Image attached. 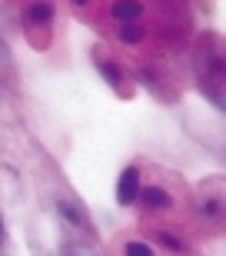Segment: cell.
<instances>
[{"label":"cell","mask_w":226,"mask_h":256,"mask_svg":"<svg viewBox=\"0 0 226 256\" xmlns=\"http://www.w3.org/2000/svg\"><path fill=\"white\" fill-rule=\"evenodd\" d=\"M136 193H140V173L133 170V166H126L120 173V183H116V203L120 206H130L133 200H136Z\"/></svg>","instance_id":"obj_1"},{"label":"cell","mask_w":226,"mask_h":256,"mask_svg":"<svg viewBox=\"0 0 226 256\" xmlns=\"http://www.w3.org/2000/svg\"><path fill=\"white\" fill-rule=\"evenodd\" d=\"M110 14L120 20V24H133V20L140 17V4H136V0H116Z\"/></svg>","instance_id":"obj_2"},{"label":"cell","mask_w":226,"mask_h":256,"mask_svg":"<svg viewBox=\"0 0 226 256\" xmlns=\"http://www.w3.org/2000/svg\"><path fill=\"white\" fill-rule=\"evenodd\" d=\"M136 196L146 203V206H170V196L163 190H156V186H150V190H143V193H136Z\"/></svg>","instance_id":"obj_3"},{"label":"cell","mask_w":226,"mask_h":256,"mask_svg":"<svg viewBox=\"0 0 226 256\" xmlns=\"http://www.w3.org/2000/svg\"><path fill=\"white\" fill-rule=\"evenodd\" d=\"M50 17H54L50 4H34V7H30V20H34V24H47Z\"/></svg>","instance_id":"obj_4"},{"label":"cell","mask_w":226,"mask_h":256,"mask_svg":"<svg viewBox=\"0 0 226 256\" xmlns=\"http://www.w3.org/2000/svg\"><path fill=\"white\" fill-rule=\"evenodd\" d=\"M120 37H123V40H133V44H136V40L143 37V30L136 27V24H123V27H120Z\"/></svg>","instance_id":"obj_5"},{"label":"cell","mask_w":226,"mask_h":256,"mask_svg":"<svg viewBox=\"0 0 226 256\" xmlns=\"http://www.w3.org/2000/svg\"><path fill=\"white\" fill-rule=\"evenodd\" d=\"M160 240H163V246L173 250V253H180V250H183V243H180V240L173 236V233H160Z\"/></svg>","instance_id":"obj_6"},{"label":"cell","mask_w":226,"mask_h":256,"mask_svg":"<svg viewBox=\"0 0 226 256\" xmlns=\"http://www.w3.org/2000/svg\"><path fill=\"white\" fill-rule=\"evenodd\" d=\"M126 256H153L150 246H143V243H126Z\"/></svg>","instance_id":"obj_7"},{"label":"cell","mask_w":226,"mask_h":256,"mask_svg":"<svg viewBox=\"0 0 226 256\" xmlns=\"http://www.w3.org/2000/svg\"><path fill=\"white\" fill-rule=\"evenodd\" d=\"M60 213H64L66 220H74V223H80V213H76V210L70 206V203H60Z\"/></svg>","instance_id":"obj_8"},{"label":"cell","mask_w":226,"mask_h":256,"mask_svg":"<svg viewBox=\"0 0 226 256\" xmlns=\"http://www.w3.org/2000/svg\"><path fill=\"white\" fill-rule=\"evenodd\" d=\"M104 74H106V80H113V84H116V66H104Z\"/></svg>","instance_id":"obj_9"},{"label":"cell","mask_w":226,"mask_h":256,"mask_svg":"<svg viewBox=\"0 0 226 256\" xmlns=\"http://www.w3.org/2000/svg\"><path fill=\"white\" fill-rule=\"evenodd\" d=\"M7 57V47H4V40H0V60Z\"/></svg>","instance_id":"obj_10"},{"label":"cell","mask_w":226,"mask_h":256,"mask_svg":"<svg viewBox=\"0 0 226 256\" xmlns=\"http://www.w3.org/2000/svg\"><path fill=\"white\" fill-rule=\"evenodd\" d=\"M0 243H4V223H0Z\"/></svg>","instance_id":"obj_11"},{"label":"cell","mask_w":226,"mask_h":256,"mask_svg":"<svg viewBox=\"0 0 226 256\" xmlns=\"http://www.w3.org/2000/svg\"><path fill=\"white\" fill-rule=\"evenodd\" d=\"M74 4H86V0H74Z\"/></svg>","instance_id":"obj_12"}]
</instances>
